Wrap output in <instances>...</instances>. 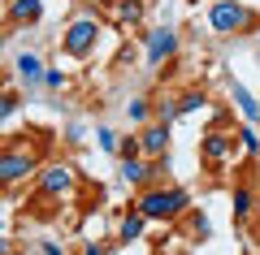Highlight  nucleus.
I'll list each match as a JSON object with an SVG mask.
<instances>
[{
    "instance_id": "obj_12",
    "label": "nucleus",
    "mask_w": 260,
    "mask_h": 255,
    "mask_svg": "<svg viewBox=\"0 0 260 255\" xmlns=\"http://www.w3.org/2000/svg\"><path fill=\"white\" fill-rule=\"evenodd\" d=\"M225 152H230V138H225V134H217V130H213V134L204 138V156H208V160H221Z\"/></svg>"
},
{
    "instance_id": "obj_9",
    "label": "nucleus",
    "mask_w": 260,
    "mask_h": 255,
    "mask_svg": "<svg viewBox=\"0 0 260 255\" xmlns=\"http://www.w3.org/2000/svg\"><path fill=\"white\" fill-rule=\"evenodd\" d=\"M18 74H22V82H39L48 69L39 65V56H35V52H22V56H18Z\"/></svg>"
},
{
    "instance_id": "obj_1",
    "label": "nucleus",
    "mask_w": 260,
    "mask_h": 255,
    "mask_svg": "<svg viewBox=\"0 0 260 255\" xmlns=\"http://www.w3.org/2000/svg\"><path fill=\"white\" fill-rule=\"evenodd\" d=\"M186 191H148L143 195V203H139V212L148 221H174L178 212H186Z\"/></svg>"
},
{
    "instance_id": "obj_18",
    "label": "nucleus",
    "mask_w": 260,
    "mask_h": 255,
    "mask_svg": "<svg viewBox=\"0 0 260 255\" xmlns=\"http://www.w3.org/2000/svg\"><path fill=\"white\" fill-rule=\"evenodd\" d=\"M239 143H243V147H247V152H251V156H260V138H256V134H251V130H243V134H239Z\"/></svg>"
},
{
    "instance_id": "obj_4",
    "label": "nucleus",
    "mask_w": 260,
    "mask_h": 255,
    "mask_svg": "<svg viewBox=\"0 0 260 255\" xmlns=\"http://www.w3.org/2000/svg\"><path fill=\"white\" fill-rule=\"evenodd\" d=\"M95 35H100V26H95V18H83L70 26V35H65V52H74V56H87L95 44Z\"/></svg>"
},
{
    "instance_id": "obj_16",
    "label": "nucleus",
    "mask_w": 260,
    "mask_h": 255,
    "mask_svg": "<svg viewBox=\"0 0 260 255\" xmlns=\"http://www.w3.org/2000/svg\"><path fill=\"white\" fill-rule=\"evenodd\" d=\"M251 208V191H234V216H247Z\"/></svg>"
},
{
    "instance_id": "obj_5",
    "label": "nucleus",
    "mask_w": 260,
    "mask_h": 255,
    "mask_svg": "<svg viewBox=\"0 0 260 255\" xmlns=\"http://www.w3.org/2000/svg\"><path fill=\"white\" fill-rule=\"evenodd\" d=\"M70 182H74V169H70V164H48L44 177H39V191L44 195H65Z\"/></svg>"
},
{
    "instance_id": "obj_10",
    "label": "nucleus",
    "mask_w": 260,
    "mask_h": 255,
    "mask_svg": "<svg viewBox=\"0 0 260 255\" xmlns=\"http://www.w3.org/2000/svg\"><path fill=\"white\" fill-rule=\"evenodd\" d=\"M39 13H44V9H39V0H13V5H9V18L13 22H39Z\"/></svg>"
},
{
    "instance_id": "obj_6",
    "label": "nucleus",
    "mask_w": 260,
    "mask_h": 255,
    "mask_svg": "<svg viewBox=\"0 0 260 255\" xmlns=\"http://www.w3.org/2000/svg\"><path fill=\"white\" fill-rule=\"evenodd\" d=\"M174 48H178V39H174V30H156V35H152L148 39V61L152 65H160V61H165V56H174Z\"/></svg>"
},
{
    "instance_id": "obj_2",
    "label": "nucleus",
    "mask_w": 260,
    "mask_h": 255,
    "mask_svg": "<svg viewBox=\"0 0 260 255\" xmlns=\"http://www.w3.org/2000/svg\"><path fill=\"white\" fill-rule=\"evenodd\" d=\"M208 22H213L217 30H225V35H230V30H243V26H251V9H243V5H234V0H217L213 9H208Z\"/></svg>"
},
{
    "instance_id": "obj_3",
    "label": "nucleus",
    "mask_w": 260,
    "mask_h": 255,
    "mask_svg": "<svg viewBox=\"0 0 260 255\" xmlns=\"http://www.w3.org/2000/svg\"><path fill=\"white\" fill-rule=\"evenodd\" d=\"M30 173H35V156L9 147V152H5V160H0V182L13 186V182H22V177H30Z\"/></svg>"
},
{
    "instance_id": "obj_11",
    "label": "nucleus",
    "mask_w": 260,
    "mask_h": 255,
    "mask_svg": "<svg viewBox=\"0 0 260 255\" xmlns=\"http://www.w3.org/2000/svg\"><path fill=\"white\" fill-rule=\"evenodd\" d=\"M121 177H126L130 186H139V182H148V177H152V169L135 156V160H121Z\"/></svg>"
},
{
    "instance_id": "obj_15",
    "label": "nucleus",
    "mask_w": 260,
    "mask_h": 255,
    "mask_svg": "<svg viewBox=\"0 0 260 255\" xmlns=\"http://www.w3.org/2000/svg\"><path fill=\"white\" fill-rule=\"evenodd\" d=\"M178 104H182V113H195V108H208V100H204V95H200V91H186V95H182V100H178Z\"/></svg>"
},
{
    "instance_id": "obj_17",
    "label": "nucleus",
    "mask_w": 260,
    "mask_h": 255,
    "mask_svg": "<svg viewBox=\"0 0 260 255\" xmlns=\"http://www.w3.org/2000/svg\"><path fill=\"white\" fill-rule=\"evenodd\" d=\"M178 113H182V104H174V100H165V104H160V126H169V121H174Z\"/></svg>"
},
{
    "instance_id": "obj_23",
    "label": "nucleus",
    "mask_w": 260,
    "mask_h": 255,
    "mask_svg": "<svg viewBox=\"0 0 260 255\" xmlns=\"http://www.w3.org/2000/svg\"><path fill=\"white\" fill-rule=\"evenodd\" d=\"M256 229H260V225H256Z\"/></svg>"
},
{
    "instance_id": "obj_21",
    "label": "nucleus",
    "mask_w": 260,
    "mask_h": 255,
    "mask_svg": "<svg viewBox=\"0 0 260 255\" xmlns=\"http://www.w3.org/2000/svg\"><path fill=\"white\" fill-rule=\"evenodd\" d=\"M44 82H48V87H61L65 78H61V69H48V74H44Z\"/></svg>"
},
{
    "instance_id": "obj_14",
    "label": "nucleus",
    "mask_w": 260,
    "mask_h": 255,
    "mask_svg": "<svg viewBox=\"0 0 260 255\" xmlns=\"http://www.w3.org/2000/svg\"><path fill=\"white\" fill-rule=\"evenodd\" d=\"M139 229H143V212H139V216H126V221H121V238H126V242H130V238H139Z\"/></svg>"
},
{
    "instance_id": "obj_7",
    "label": "nucleus",
    "mask_w": 260,
    "mask_h": 255,
    "mask_svg": "<svg viewBox=\"0 0 260 255\" xmlns=\"http://www.w3.org/2000/svg\"><path fill=\"white\" fill-rule=\"evenodd\" d=\"M139 143H143V156H165V147H169V126H160V121H156V126H148Z\"/></svg>"
},
{
    "instance_id": "obj_8",
    "label": "nucleus",
    "mask_w": 260,
    "mask_h": 255,
    "mask_svg": "<svg viewBox=\"0 0 260 255\" xmlns=\"http://www.w3.org/2000/svg\"><path fill=\"white\" fill-rule=\"evenodd\" d=\"M230 95H234V104L243 108V117H247V121H260V104L251 100V91L243 87V82H230Z\"/></svg>"
},
{
    "instance_id": "obj_22",
    "label": "nucleus",
    "mask_w": 260,
    "mask_h": 255,
    "mask_svg": "<svg viewBox=\"0 0 260 255\" xmlns=\"http://www.w3.org/2000/svg\"><path fill=\"white\" fill-rule=\"evenodd\" d=\"M83 255H104V246H87V251Z\"/></svg>"
},
{
    "instance_id": "obj_13",
    "label": "nucleus",
    "mask_w": 260,
    "mask_h": 255,
    "mask_svg": "<svg viewBox=\"0 0 260 255\" xmlns=\"http://www.w3.org/2000/svg\"><path fill=\"white\" fill-rule=\"evenodd\" d=\"M113 18H117V22H139L143 18V5H139V0H117Z\"/></svg>"
},
{
    "instance_id": "obj_20",
    "label": "nucleus",
    "mask_w": 260,
    "mask_h": 255,
    "mask_svg": "<svg viewBox=\"0 0 260 255\" xmlns=\"http://www.w3.org/2000/svg\"><path fill=\"white\" fill-rule=\"evenodd\" d=\"M130 117H135V121H143V117H148V104H143V100H130Z\"/></svg>"
},
{
    "instance_id": "obj_19",
    "label": "nucleus",
    "mask_w": 260,
    "mask_h": 255,
    "mask_svg": "<svg viewBox=\"0 0 260 255\" xmlns=\"http://www.w3.org/2000/svg\"><path fill=\"white\" fill-rule=\"evenodd\" d=\"M100 147H104V152H117V134H113V130H100Z\"/></svg>"
}]
</instances>
